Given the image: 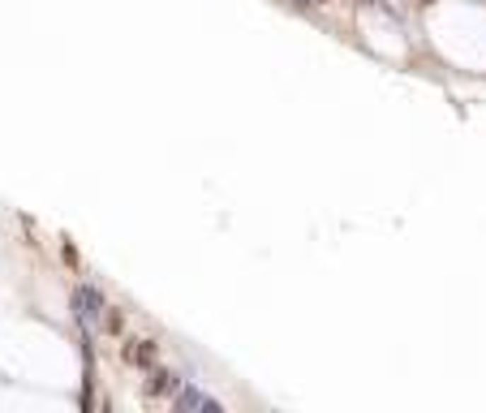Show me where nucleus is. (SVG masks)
<instances>
[{"label": "nucleus", "mask_w": 486, "mask_h": 413, "mask_svg": "<svg viewBox=\"0 0 486 413\" xmlns=\"http://www.w3.org/2000/svg\"><path fill=\"white\" fill-rule=\"evenodd\" d=\"M181 392V375L177 371H164V366H151L146 371V396H177Z\"/></svg>", "instance_id": "nucleus-4"}, {"label": "nucleus", "mask_w": 486, "mask_h": 413, "mask_svg": "<svg viewBox=\"0 0 486 413\" xmlns=\"http://www.w3.org/2000/svg\"><path fill=\"white\" fill-rule=\"evenodd\" d=\"M361 5H374V0H361Z\"/></svg>", "instance_id": "nucleus-6"}, {"label": "nucleus", "mask_w": 486, "mask_h": 413, "mask_svg": "<svg viewBox=\"0 0 486 413\" xmlns=\"http://www.w3.org/2000/svg\"><path fill=\"white\" fill-rule=\"evenodd\" d=\"M99 327H103L108 336H121V327H125V315H121L117 306H108V310H103V323H99Z\"/></svg>", "instance_id": "nucleus-5"}, {"label": "nucleus", "mask_w": 486, "mask_h": 413, "mask_svg": "<svg viewBox=\"0 0 486 413\" xmlns=\"http://www.w3.org/2000/svg\"><path fill=\"white\" fill-rule=\"evenodd\" d=\"M155 357H159V344L155 340H129L125 349H121V361H125V366H134V371H151L155 366Z\"/></svg>", "instance_id": "nucleus-2"}, {"label": "nucleus", "mask_w": 486, "mask_h": 413, "mask_svg": "<svg viewBox=\"0 0 486 413\" xmlns=\"http://www.w3.org/2000/svg\"><path fill=\"white\" fill-rule=\"evenodd\" d=\"M173 405H177L181 413H220V400L207 396V392H198L194 383H190V388H181V392L173 396Z\"/></svg>", "instance_id": "nucleus-3"}, {"label": "nucleus", "mask_w": 486, "mask_h": 413, "mask_svg": "<svg viewBox=\"0 0 486 413\" xmlns=\"http://www.w3.org/2000/svg\"><path fill=\"white\" fill-rule=\"evenodd\" d=\"M74 310H78V323H82V327H99L108 301H103V293H99L95 284H82V289L74 293Z\"/></svg>", "instance_id": "nucleus-1"}, {"label": "nucleus", "mask_w": 486, "mask_h": 413, "mask_svg": "<svg viewBox=\"0 0 486 413\" xmlns=\"http://www.w3.org/2000/svg\"><path fill=\"white\" fill-rule=\"evenodd\" d=\"M314 5H323V0H314Z\"/></svg>", "instance_id": "nucleus-7"}]
</instances>
